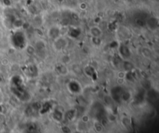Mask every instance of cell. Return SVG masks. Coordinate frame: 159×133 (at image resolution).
<instances>
[{"mask_svg":"<svg viewBox=\"0 0 159 133\" xmlns=\"http://www.w3.org/2000/svg\"><path fill=\"white\" fill-rule=\"evenodd\" d=\"M3 37H4L3 33H2V31H0V41L2 40V39H3Z\"/></svg>","mask_w":159,"mask_h":133,"instance_id":"3","label":"cell"},{"mask_svg":"<svg viewBox=\"0 0 159 133\" xmlns=\"http://www.w3.org/2000/svg\"><path fill=\"white\" fill-rule=\"evenodd\" d=\"M2 65H7V64H9V60H8L7 59H2Z\"/></svg>","mask_w":159,"mask_h":133,"instance_id":"2","label":"cell"},{"mask_svg":"<svg viewBox=\"0 0 159 133\" xmlns=\"http://www.w3.org/2000/svg\"><path fill=\"white\" fill-rule=\"evenodd\" d=\"M90 34L95 38H99L103 35V31L98 26H92L90 29Z\"/></svg>","mask_w":159,"mask_h":133,"instance_id":"1","label":"cell"}]
</instances>
